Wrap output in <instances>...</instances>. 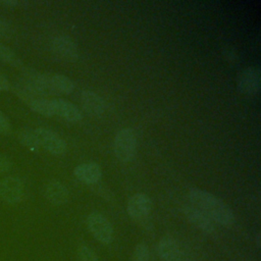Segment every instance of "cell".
Returning a JSON list of instances; mask_svg holds the SVG:
<instances>
[{"instance_id":"1","label":"cell","mask_w":261,"mask_h":261,"mask_svg":"<svg viewBox=\"0 0 261 261\" xmlns=\"http://www.w3.org/2000/svg\"><path fill=\"white\" fill-rule=\"evenodd\" d=\"M189 198L193 205L205 213L213 222L230 226L234 221L232 210L211 193L193 188L189 191Z\"/></svg>"},{"instance_id":"2","label":"cell","mask_w":261,"mask_h":261,"mask_svg":"<svg viewBox=\"0 0 261 261\" xmlns=\"http://www.w3.org/2000/svg\"><path fill=\"white\" fill-rule=\"evenodd\" d=\"M113 150L116 158L121 162H128L133 159L137 150V138L132 128L124 127L116 133Z\"/></svg>"},{"instance_id":"3","label":"cell","mask_w":261,"mask_h":261,"mask_svg":"<svg viewBox=\"0 0 261 261\" xmlns=\"http://www.w3.org/2000/svg\"><path fill=\"white\" fill-rule=\"evenodd\" d=\"M87 226L94 238L102 244H109L113 238L110 221L101 213L93 212L87 217Z\"/></svg>"},{"instance_id":"4","label":"cell","mask_w":261,"mask_h":261,"mask_svg":"<svg viewBox=\"0 0 261 261\" xmlns=\"http://www.w3.org/2000/svg\"><path fill=\"white\" fill-rule=\"evenodd\" d=\"M24 196V186L15 176L4 177L0 181V198L9 204H15L22 200Z\"/></svg>"},{"instance_id":"5","label":"cell","mask_w":261,"mask_h":261,"mask_svg":"<svg viewBox=\"0 0 261 261\" xmlns=\"http://www.w3.org/2000/svg\"><path fill=\"white\" fill-rule=\"evenodd\" d=\"M39 139L40 147L44 148L53 155H62L66 151V143L64 140L51 129L40 127L35 129Z\"/></svg>"},{"instance_id":"6","label":"cell","mask_w":261,"mask_h":261,"mask_svg":"<svg viewBox=\"0 0 261 261\" xmlns=\"http://www.w3.org/2000/svg\"><path fill=\"white\" fill-rule=\"evenodd\" d=\"M260 81L261 74L259 67L249 66L241 72L238 79V88L244 95L255 96L260 91Z\"/></svg>"},{"instance_id":"7","label":"cell","mask_w":261,"mask_h":261,"mask_svg":"<svg viewBox=\"0 0 261 261\" xmlns=\"http://www.w3.org/2000/svg\"><path fill=\"white\" fill-rule=\"evenodd\" d=\"M51 49L53 54L60 60L73 62L79 57V50L75 43L66 36H58L52 40Z\"/></svg>"},{"instance_id":"8","label":"cell","mask_w":261,"mask_h":261,"mask_svg":"<svg viewBox=\"0 0 261 261\" xmlns=\"http://www.w3.org/2000/svg\"><path fill=\"white\" fill-rule=\"evenodd\" d=\"M152 209L151 199L147 194L137 193L133 195L126 206L128 215L135 220H143L148 217Z\"/></svg>"},{"instance_id":"9","label":"cell","mask_w":261,"mask_h":261,"mask_svg":"<svg viewBox=\"0 0 261 261\" xmlns=\"http://www.w3.org/2000/svg\"><path fill=\"white\" fill-rule=\"evenodd\" d=\"M184 213L188 220L201 231L205 233H213L215 231L214 222L195 206H186Z\"/></svg>"},{"instance_id":"10","label":"cell","mask_w":261,"mask_h":261,"mask_svg":"<svg viewBox=\"0 0 261 261\" xmlns=\"http://www.w3.org/2000/svg\"><path fill=\"white\" fill-rule=\"evenodd\" d=\"M81 104L83 109L92 116H100L105 111V102L102 97L90 90L81 93Z\"/></svg>"},{"instance_id":"11","label":"cell","mask_w":261,"mask_h":261,"mask_svg":"<svg viewBox=\"0 0 261 261\" xmlns=\"http://www.w3.org/2000/svg\"><path fill=\"white\" fill-rule=\"evenodd\" d=\"M157 253L163 261H185L184 253L172 238H163L157 244Z\"/></svg>"},{"instance_id":"12","label":"cell","mask_w":261,"mask_h":261,"mask_svg":"<svg viewBox=\"0 0 261 261\" xmlns=\"http://www.w3.org/2000/svg\"><path fill=\"white\" fill-rule=\"evenodd\" d=\"M73 173L77 179L88 185L97 184L102 177V169L95 162H86L79 164L73 169Z\"/></svg>"},{"instance_id":"13","label":"cell","mask_w":261,"mask_h":261,"mask_svg":"<svg viewBox=\"0 0 261 261\" xmlns=\"http://www.w3.org/2000/svg\"><path fill=\"white\" fill-rule=\"evenodd\" d=\"M55 114L69 122H77L83 118L82 111L73 103L64 99H52Z\"/></svg>"},{"instance_id":"14","label":"cell","mask_w":261,"mask_h":261,"mask_svg":"<svg viewBox=\"0 0 261 261\" xmlns=\"http://www.w3.org/2000/svg\"><path fill=\"white\" fill-rule=\"evenodd\" d=\"M46 199L54 205H62L68 200V190L58 180H51L45 186L44 191Z\"/></svg>"},{"instance_id":"15","label":"cell","mask_w":261,"mask_h":261,"mask_svg":"<svg viewBox=\"0 0 261 261\" xmlns=\"http://www.w3.org/2000/svg\"><path fill=\"white\" fill-rule=\"evenodd\" d=\"M49 87L51 95L63 94L68 95L73 92V82L63 74H49Z\"/></svg>"},{"instance_id":"16","label":"cell","mask_w":261,"mask_h":261,"mask_svg":"<svg viewBox=\"0 0 261 261\" xmlns=\"http://www.w3.org/2000/svg\"><path fill=\"white\" fill-rule=\"evenodd\" d=\"M12 89H13V92L23 101L28 102L29 104L37 99V98H41L39 97V95L35 92V90L25 82L23 81L22 79L16 81L13 86H12Z\"/></svg>"},{"instance_id":"17","label":"cell","mask_w":261,"mask_h":261,"mask_svg":"<svg viewBox=\"0 0 261 261\" xmlns=\"http://www.w3.org/2000/svg\"><path fill=\"white\" fill-rule=\"evenodd\" d=\"M29 105L33 111H35L43 116L50 117V116L55 115L52 99L49 100V99H45V98H37V99L33 100Z\"/></svg>"},{"instance_id":"18","label":"cell","mask_w":261,"mask_h":261,"mask_svg":"<svg viewBox=\"0 0 261 261\" xmlns=\"http://www.w3.org/2000/svg\"><path fill=\"white\" fill-rule=\"evenodd\" d=\"M18 139H19V142L24 147L29 148L32 151H37L41 148L40 143H39V139L37 137V134H36L35 129H31V128L22 129L18 134Z\"/></svg>"},{"instance_id":"19","label":"cell","mask_w":261,"mask_h":261,"mask_svg":"<svg viewBox=\"0 0 261 261\" xmlns=\"http://www.w3.org/2000/svg\"><path fill=\"white\" fill-rule=\"evenodd\" d=\"M0 61L5 62L13 67H22V62L18 56L7 46L0 43Z\"/></svg>"},{"instance_id":"20","label":"cell","mask_w":261,"mask_h":261,"mask_svg":"<svg viewBox=\"0 0 261 261\" xmlns=\"http://www.w3.org/2000/svg\"><path fill=\"white\" fill-rule=\"evenodd\" d=\"M77 258L79 261H100L96 252L86 245L80 246L77 250Z\"/></svg>"},{"instance_id":"21","label":"cell","mask_w":261,"mask_h":261,"mask_svg":"<svg viewBox=\"0 0 261 261\" xmlns=\"http://www.w3.org/2000/svg\"><path fill=\"white\" fill-rule=\"evenodd\" d=\"M150 251L146 244L140 243L133 252V261H149Z\"/></svg>"},{"instance_id":"22","label":"cell","mask_w":261,"mask_h":261,"mask_svg":"<svg viewBox=\"0 0 261 261\" xmlns=\"http://www.w3.org/2000/svg\"><path fill=\"white\" fill-rule=\"evenodd\" d=\"M10 132V122L8 118L0 111V134L7 135Z\"/></svg>"},{"instance_id":"23","label":"cell","mask_w":261,"mask_h":261,"mask_svg":"<svg viewBox=\"0 0 261 261\" xmlns=\"http://www.w3.org/2000/svg\"><path fill=\"white\" fill-rule=\"evenodd\" d=\"M11 167V162L10 160L4 156V155H0V174L7 172Z\"/></svg>"},{"instance_id":"24","label":"cell","mask_w":261,"mask_h":261,"mask_svg":"<svg viewBox=\"0 0 261 261\" xmlns=\"http://www.w3.org/2000/svg\"><path fill=\"white\" fill-rule=\"evenodd\" d=\"M9 31V24L5 21L0 19V39L5 37L8 34Z\"/></svg>"},{"instance_id":"25","label":"cell","mask_w":261,"mask_h":261,"mask_svg":"<svg viewBox=\"0 0 261 261\" xmlns=\"http://www.w3.org/2000/svg\"><path fill=\"white\" fill-rule=\"evenodd\" d=\"M10 88L8 80L0 72V91H7Z\"/></svg>"},{"instance_id":"26","label":"cell","mask_w":261,"mask_h":261,"mask_svg":"<svg viewBox=\"0 0 261 261\" xmlns=\"http://www.w3.org/2000/svg\"><path fill=\"white\" fill-rule=\"evenodd\" d=\"M4 4H7V5H11V6H15V5H17L18 4V2L17 1H15V0H10V1H4L3 2Z\"/></svg>"}]
</instances>
